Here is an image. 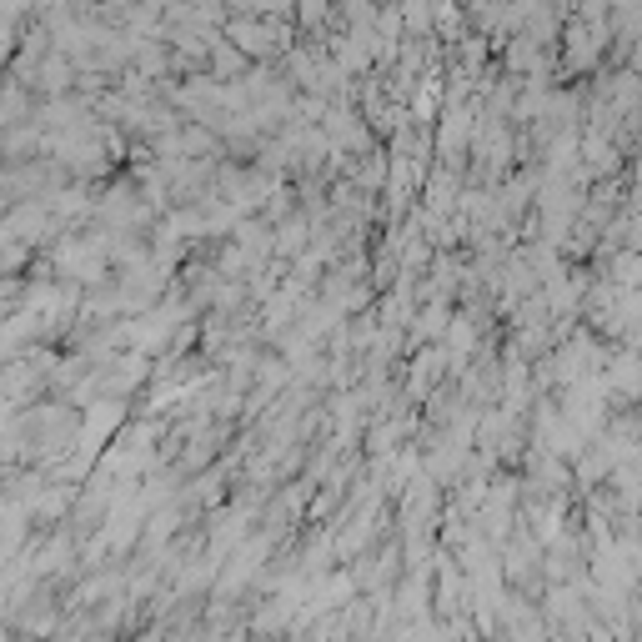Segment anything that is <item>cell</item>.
<instances>
[{
  "label": "cell",
  "mask_w": 642,
  "mask_h": 642,
  "mask_svg": "<svg viewBox=\"0 0 642 642\" xmlns=\"http://www.w3.org/2000/svg\"><path fill=\"white\" fill-rule=\"evenodd\" d=\"M0 161H6V151H0Z\"/></svg>",
  "instance_id": "obj_1"
}]
</instances>
